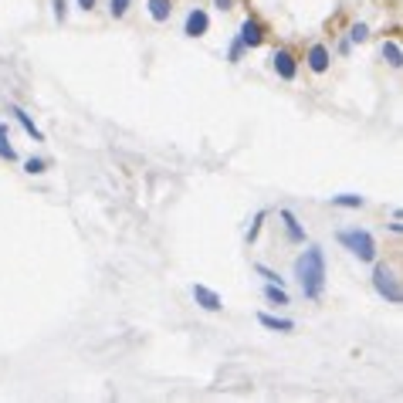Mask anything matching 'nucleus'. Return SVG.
<instances>
[{
  "label": "nucleus",
  "instance_id": "f8f14e48",
  "mask_svg": "<svg viewBox=\"0 0 403 403\" xmlns=\"http://www.w3.org/2000/svg\"><path fill=\"white\" fill-rule=\"evenodd\" d=\"M264 298L271 305H288V292H285V285H278V281H264Z\"/></svg>",
  "mask_w": 403,
  "mask_h": 403
},
{
  "label": "nucleus",
  "instance_id": "f257e3e1",
  "mask_svg": "<svg viewBox=\"0 0 403 403\" xmlns=\"http://www.w3.org/2000/svg\"><path fill=\"white\" fill-rule=\"evenodd\" d=\"M295 278L302 285V295L312 298V302H319L322 292H326V251L319 248V244H312L298 261H295Z\"/></svg>",
  "mask_w": 403,
  "mask_h": 403
},
{
  "label": "nucleus",
  "instance_id": "2eb2a0df",
  "mask_svg": "<svg viewBox=\"0 0 403 403\" xmlns=\"http://www.w3.org/2000/svg\"><path fill=\"white\" fill-rule=\"evenodd\" d=\"M383 58H387L390 68H400V64H403V51H400V45H397V41H383Z\"/></svg>",
  "mask_w": 403,
  "mask_h": 403
},
{
  "label": "nucleus",
  "instance_id": "20e7f679",
  "mask_svg": "<svg viewBox=\"0 0 403 403\" xmlns=\"http://www.w3.org/2000/svg\"><path fill=\"white\" fill-rule=\"evenodd\" d=\"M207 31H210V14H207L203 7H193L183 21V34L186 38H203Z\"/></svg>",
  "mask_w": 403,
  "mask_h": 403
},
{
  "label": "nucleus",
  "instance_id": "9d476101",
  "mask_svg": "<svg viewBox=\"0 0 403 403\" xmlns=\"http://www.w3.org/2000/svg\"><path fill=\"white\" fill-rule=\"evenodd\" d=\"M11 115H14L17 125H21V129H24V132H28V136H31L34 142H45V132H41V129L34 125V119H31V115H28L24 109H21V106H11Z\"/></svg>",
  "mask_w": 403,
  "mask_h": 403
},
{
  "label": "nucleus",
  "instance_id": "6e6552de",
  "mask_svg": "<svg viewBox=\"0 0 403 403\" xmlns=\"http://www.w3.org/2000/svg\"><path fill=\"white\" fill-rule=\"evenodd\" d=\"M237 41H241V45L244 47H261V41H264V31H261V24H258V21H244V24H241V31H237Z\"/></svg>",
  "mask_w": 403,
  "mask_h": 403
},
{
  "label": "nucleus",
  "instance_id": "5701e85b",
  "mask_svg": "<svg viewBox=\"0 0 403 403\" xmlns=\"http://www.w3.org/2000/svg\"><path fill=\"white\" fill-rule=\"evenodd\" d=\"M244 51H248V47H244V45H241V41H237V38H234L231 51H227V62H241V55H244Z\"/></svg>",
  "mask_w": 403,
  "mask_h": 403
},
{
  "label": "nucleus",
  "instance_id": "393cba45",
  "mask_svg": "<svg viewBox=\"0 0 403 403\" xmlns=\"http://www.w3.org/2000/svg\"><path fill=\"white\" fill-rule=\"evenodd\" d=\"M78 7H81V11H92V7H95V0H78Z\"/></svg>",
  "mask_w": 403,
  "mask_h": 403
},
{
  "label": "nucleus",
  "instance_id": "6ab92c4d",
  "mask_svg": "<svg viewBox=\"0 0 403 403\" xmlns=\"http://www.w3.org/2000/svg\"><path fill=\"white\" fill-rule=\"evenodd\" d=\"M370 38V28L366 24H353V31H349V45H359V41H366Z\"/></svg>",
  "mask_w": 403,
  "mask_h": 403
},
{
  "label": "nucleus",
  "instance_id": "a211bd4d",
  "mask_svg": "<svg viewBox=\"0 0 403 403\" xmlns=\"http://www.w3.org/2000/svg\"><path fill=\"white\" fill-rule=\"evenodd\" d=\"M24 170L31 173V176H41V173L47 170V159H41V156H31V159L24 163Z\"/></svg>",
  "mask_w": 403,
  "mask_h": 403
},
{
  "label": "nucleus",
  "instance_id": "423d86ee",
  "mask_svg": "<svg viewBox=\"0 0 403 403\" xmlns=\"http://www.w3.org/2000/svg\"><path fill=\"white\" fill-rule=\"evenodd\" d=\"M190 295H193V302H197L203 312H220V309H224L220 295L214 292V288H207V285H193V288H190Z\"/></svg>",
  "mask_w": 403,
  "mask_h": 403
},
{
  "label": "nucleus",
  "instance_id": "412c9836",
  "mask_svg": "<svg viewBox=\"0 0 403 403\" xmlns=\"http://www.w3.org/2000/svg\"><path fill=\"white\" fill-rule=\"evenodd\" d=\"M129 4H132V0H109V14H112V17H125Z\"/></svg>",
  "mask_w": 403,
  "mask_h": 403
},
{
  "label": "nucleus",
  "instance_id": "9b49d317",
  "mask_svg": "<svg viewBox=\"0 0 403 403\" xmlns=\"http://www.w3.org/2000/svg\"><path fill=\"white\" fill-rule=\"evenodd\" d=\"M258 322H261L264 329H271V332H292V329H295L292 319H278V315H268V312L258 315Z\"/></svg>",
  "mask_w": 403,
  "mask_h": 403
},
{
  "label": "nucleus",
  "instance_id": "39448f33",
  "mask_svg": "<svg viewBox=\"0 0 403 403\" xmlns=\"http://www.w3.org/2000/svg\"><path fill=\"white\" fill-rule=\"evenodd\" d=\"M271 64H275L278 78H285V81H295V75H298V62H295V55L288 51V47H278L275 58H271Z\"/></svg>",
  "mask_w": 403,
  "mask_h": 403
},
{
  "label": "nucleus",
  "instance_id": "ddd939ff",
  "mask_svg": "<svg viewBox=\"0 0 403 403\" xmlns=\"http://www.w3.org/2000/svg\"><path fill=\"white\" fill-rule=\"evenodd\" d=\"M173 14V4L170 0H149V17H153L156 24H166Z\"/></svg>",
  "mask_w": 403,
  "mask_h": 403
},
{
  "label": "nucleus",
  "instance_id": "4be33fe9",
  "mask_svg": "<svg viewBox=\"0 0 403 403\" xmlns=\"http://www.w3.org/2000/svg\"><path fill=\"white\" fill-rule=\"evenodd\" d=\"M254 271H258L264 281H278V285H281V275H278V271H271V268H264V264H254Z\"/></svg>",
  "mask_w": 403,
  "mask_h": 403
},
{
  "label": "nucleus",
  "instance_id": "aec40b11",
  "mask_svg": "<svg viewBox=\"0 0 403 403\" xmlns=\"http://www.w3.org/2000/svg\"><path fill=\"white\" fill-rule=\"evenodd\" d=\"M51 7H55V21L64 24L68 21V0H51Z\"/></svg>",
  "mask_w": 403,
  "mask_h": 403
},
{
  "label": "nucleus",
  "instance_id": "b1692460",
  "mask_svg": "<svg viewBox=\"0 0 403 403\" xmlns=\"http://www.w3.org/2000/svg\"><path fill=\"white\" fill-rule=\"evenodd\" d=\"M214 7H217V11H231L234 0H214Z\"/></svg>",
  "mask_w": 403,
  "mask_h": 403
},
{
  "label": "nucleus",
  "instance_id": "dca6fc26",
  "mask_svg": "<svg viewBox=\"0 0 403 403\" xmlns=\"http://www.w3.org/2000/svg\"><path fill=\"white\" fill-rule=\"evenodd\" d=\"M0 159H17V153H14V146H11V132H7V125L0 123Z\"/></svg>",
  "mask_w": 403,
  "mask_h": 403
},
{
  "label": "nucleus",
  "instance_id": "f03ea898",
  "mask_svg": "<svg viewBox=\"0 0 403 403\" xmlns=\"http://www.w3.org/2000/svg\"><path fill=\"white\" fill-rule=\"evenodd\" d=\"M339 244L346 251H353L359 261H366V264H373L376 261V237H373L366 227H346V231H339Z\"/></svg>",
  "mask_w": 403,
  "mask_h": 403
},
{
  "label": "nucleus",
  "instance_id": "1a4fd4ad",
  "mask_svg": "<svg viewBox=\"0 0 403 403\" xmlns=\"http://www.w3.org/2000/svg\"><path fill=\"white\" fill-rule=\"evenodd\" d=\"M278 217L285 220V234H288V241H292V244H305V227L298 224V217H295V214L288 210V207L281 210Z\"/></svg>",
  "mask_w": 403,
  "mask_h": 403
},
{
  "label": "nucleus",
  "instance_id": "4468645a",
  "mask_svg": "<svg viewBox=\"0 0 403 403\" xmlns=\"http://www.w3.org/2000/svg\"><path fill=\"white\" fill-rule=\"evenodd\" d=\"M366 203V197H359V193H339V197H332V207H346V210H359Z\"/></svg>",
  "mask_w": 403,
  "mask_h": 403
},
{
  "label": "nucleus",
  "instance_id": "0eeeda50",
  "mask_svg": "<svg viewBox=\"0 0 403 403\" xmlns=\"http://www.w3.org/2000/svg\"><path fill=\"white\" fill-rule=\"evenodd\" d=\"M305 62H309V68L315 72V75H326L329 64H332V55H329L326 45H312L309 47V58H305Z\"/></svg>",
  "mask_w": 403,
  "mask_h": 403
},
{
  "label": "nucleus",
  "instance_id": "7ed1b4c3",
  "mask_svg": "<svg viewBox=\"0 0 403 403\" xmlns=\"http://www.w3.org/2000/svg\"><path fill=\"white\" fill-rule=\"evenodd\" d=\"M373 288L387 298L390 305H400V298H403V292H400V281H397V275L390 271L387 264H376L373 268Z\"/></svg>",
  "mask_w": 403,
  "mask_h": 403
},
{
  "label": "nucleus",
  "instance_id": "f3484780",
  "mask_svg": "<svg viewBox=\"0 0 403 403\" xmlns=\"http://www.w3.org/2000/svg\"><path fill=\"white\" fill-rule=\"evenodd\" d=\"M264 217H268V210H258V214H254V220H251L248 234H244V237H248V244H254V241H258V234H261V224H264Z\"/></svg>",
  "mask_w": 403,
  "mask_h": 403
}]
</instances>
